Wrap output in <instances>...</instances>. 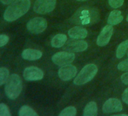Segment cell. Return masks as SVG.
I'll return each mask as SVG.
<instances>
[{"label":"cell","mask_w":128,"mask_h":116,"mask_svg":"<svg viewBox=\"0 0 128 116\" xmlns=\"http://www.w3.org/2000/svg\"><path fill=\"white\" fill-rule=\"evenodd\" d=\"M75 54L70 51H60L52 56L51 60L54 64L63 66L72 64L75 60Z\"/></svg>","instance_id":"cell-4"},{"label":"cell","mask_w":128,"mask_h":116,"mask_svg":"<svg viewBox=\"0 0 128 116\" xmlns=\"http://www.w3.org/2000/svg\"><path fill=\"white\" fill-rule=\"evenodd\" d=\"M88 48V43L83 40L70 39L63 45V49L70 52H82Z\"/></svg>","instance_id":"cell-7"},{"label":"cell","mask_w":128,"mask_h":116,"mask_svg":"<svg viewBox=\"0 0 128 116\" xmlns=\"http://www.w3.org/2000/svg\"><path fill=\"white\" fill-rule=\"evenodd\" d=\"M121 98H122V100L124 101V102H125L126 104H128V88L124 90Z\"/></svg>","instance_id":"cell-25"},{"label":"cell","mask_w":128,"mask_h":116,"mask_svg":"<svg viewBox=\"0 0 128 116\" xmlns=\"http://www.w3.org/2000/svg\"><path fill=\"white\" fill-rule=\"evenodd\" d=\"M23 89L21 78L18 74H12L6 82L5 91L6 96L10 100L17 99Z\"/></svg>","instance_id":"cell-2"},{"label":"cell","mask_w":128,"mask_h":116,"mask_svg":"<svg viewBox=\"0 0 128 116\" xmlns=\"http://www.w3.org/2000/svg\"><path fill=\"white\" fill-rule=\"evenodd\" d=\"M120 80L121 82L124 84H128V71L125 73H124L121 77H120Z\"/></svg>","instance_id":"cell-26"},{"label":"cell","mask_w":128,"mask_h":116,"mask_svg":"<svg viewBox=\"0 0 128 116\" xmlns=\"http://www.w3.org/2000/svg\"><path fill=\"white\" fill-rule=\"evenodd\" d=\"M122 109L123 106L120 100L115 98H110L109 100H106L102 106V112L105 114L120 112Z\"/></svg>","instance_id":"cell-9"},{"label":"cell","mask_w":128,"mask_h":116,"mask_svg":"<svg viewBox=\"0 0 128 116\" xmlns=\"http://www.w3.org/2000/svg\"><path fill=\"white\" fill-rule=\"evenodd\" d=\"M8 41H9V37L6 34L0 35V48L7 44Z\"/></svg>","instance_id":"cell-24"},{"label":"cell","mask_w":128,"mask_h":116,"mask_svg":"<svg viewBox=\"0 0 128 116\" xmlns=\"http://www.w3.org/2000/svg\"><path fill=\"white\" fill-rule=\"evenodd\" d=\"M128 49V40L122 42L118 47L116 50V56L118 59H120L121 57L124 56V54L126 53Z\"/></svg>","instance_id":"cell-17"},{"label":"cell","mask_w":128,"mask_h":116,"mask_svg":"<svg viewBox=\"0 0 128 116\" xmlns=\"http://www.w3.org/2000/svg\"><path fill=\"white\" fill-rule=\"evenodd\" d=\"M126 54H127V56H128V49H127V51H126Z\"/></svg>","instance_id":"cell-30"},{"label":"cell","mask_w":128,"mask_h":116,"mask_svg":"<svg viewBox=\"0 0 128 116\" xmlns=\"http://www.w3.org/2000/svg\"><path fill=\"white\" fill-rule=\"evenodd\" d=\"M97 71L98 68L95 64H90L86 65L74 79V84L76 85H82L89 82L94 78Z\"/></svg>","instance_id":"cell-3"},{"label":"cell","mask_w":128,"mask_h":116,"mask_svg":"<svg viewBox=\"0 0 128 116\" xmlns=\"http://www.w3.org/2000/svg\"><path fill=\"white\" fill-rule=\"evenodd\" d=\"M97 105L95 102H88L84 108V116H96L97 114Z\"/></svg>","instance_id":"cell-16"},{"label":"cell","mask_w":128,"mask_h":116,"mask_svg":"<svg viewBox=\"0 0 128 116\" xmlns=\"http://www.w3.org/2000/svg\"><path fill=\"white\" fill-rule=\"evenodd\" d=\"M22 57L26 60H38L42 56V52L39 50L28 48L25 49L21 54Z\"/></svg>","instance_id":"cell-12"},{"label":"cell","mask_w":128,"mask_h":116,"mask_svg":"<svg viewBox=\"0 0 128 116\" xmlns=\"http://www.w3.org/2000/svg\"><path fill=\"white\" fill-rule=\"evenodd\" d=\"M48 24L43 18H34L31 19L26 24L27 30L33 34H39L44 32L47 28Z\"/></svg>","instance_id":"cell-6"},{"label":"cell","mask_w":128,"mask_h":116,"mask_svg":"<svg viewBox=\"0 0 128 116\" xmlns=\"http://www.w3.org/2000/svg\"><path fill=\"white\" fill-rule=\"evenodd\" d=\"M70 37L74 39L84 38L88 36V31L85 28L82 26H74L68 32Z\"/></svg>","instance_id":"cell-13"},{"label":"cell","mask_w":128,"mask_h":116,"mask_svg":"<svg viewBox=\"0 0 128 116\" xmlns=\"http://www.w3.org/2000/svg\"><path fill=\"white\" fill-rule=\"evenodd\" d=\"M14 1H15V0H0V2L4 5H10Z\"/></svg>","instance_id":"cell-27"},{"label":"cell","mask_w":128,"mask_h":116,"mask_svg":"<svg viewBox=\"0 0 128 116\" xmlns=\"http://www.w3.org/2000/svg\"><path fill=\"white\" fill-rule=\"evenodd\" d=\"M56 0H36L33 10L41 14H46L53 12L56 6Z\"/></svg>","instance_id":"cell-5"},{"label":"cell","mask_w":128,"mask_h":116,"mask_svg":"<svg viewBox=\"0 0 128 116\" xmlns=\"http://www.w3.org/2000/svg\"><path fill=\"white\" fill-rule=\"evenodd\" d=\"M30 6V0H15L6 8L4 13V19L8 22L18 20L29 11Z\"/></svg>","instance_id":"cell-1"},{"label":"cell","mask_w":128,"mask_h":116,"mask_svg":"<svg viewBox=\"0 0 128 116\" xmlns=\"http://www.w3.org/2000/svg\"><path fill=\"white\" fill-rule=\"evenodd\" d=\"M77 74V68L73 65H66L62 66L58 72L59 77L62 81H70Z\"/></svg>","instance_id":"cell-10"},{"label":"cell","mask_w":128,"mask_h":116,"mask_svg":"<svg viewBox=\"0 0 128 116\" xmlns=\"http://www.w3.org/2000/svg\"><path fill=\"white\" fill-rule=\"evenodd\" d=\"M123 3H124V0H108L109 6L115 9L122 6Z\"/></svg>","instance_id":"cell-22"},{"label":"cell","mask_w":128,"mask_h":116,"mask_svg":"<svg viewBox=\"0 0 128 116\" xmlns=\"http://www.w3.org/2000/svg\"><path fill=\"white\" fill-rule=\"evenodd\" d=\"M77 1H87V0H77Z\"/></svg>","instance_id":"cell-28"},{"label":"cell","mask_w":128,"mask_h":116,"mask_svg":"<svg viewBox=\"0 0 128 116\" xmlns=\"http://www.w3.org/2000/svg\"><path fill=\"white\" fill-rule=\"evenodd\" d=\"M113 31H114V29L112 27V25L108 24V26H106L102 30L99 36L97 37V39H96L97 45L101 46V47L106 45L111 39Z\"/></svg>","instance_id":"cell-11"},{"label":"cell","mask_w":128,"mask_h":116,"mask_svg":"<svg viewBox=\"0 0 128 116\" xmlns=\"http://www.w3.org/2000/svg\"><path fill=\"white\" fill-rule=\"evenodd\" d=\"M20 116H38L37 112L29 106H23L18 112Z\"/></svg>","instance_id":"cell-18"},{"label":"cell","mask_w":128,"mask_h":116,"mask_svg":"<svg viewBox=\"0 0 128 116\" xmlns=\"http://www.w3.org/2000/svg\"><path fill=\"white\" fill-rule=\"evenodd\" d=\"M118 69L120 71H128V58L118 64Z\"/></svg>","instance_id":"cell-23"},{"label":"cell","mask_w":128,"mask_h":116,"mask_svg":"<svg viewBox=\"0 0 128 116\" xmlns=\"http://www.w3.org/2000/svg\"><path fill=\"white\" fill-rule=\"evenodd\" d=\"M123 20V16L121 15V12L119 10H114L111 12L108 18V24L110 25H117Z\"/></svg>","instance_id":"cell-14"},{"label":"cell","mask_w":128,"mask_h":116,"mask_svg":"<svg viewBox=\"0 0 128 116\" xmlns=\"http://www.w3.org/2000/svg\"><path fill=\"white\" fill-rule=\"evenodd\" d=\"M67 41V37L64 34H57L51 40V45L54 48H61Z\"/></svg>","instance_id":"cell-15"},{"label":"cell","mask_w":128,"mask_h":116,"mask_svg":"<svg viewBox=\"0 0 128 116\" xmlns=\"http://www.w3.org/2000/svg\"><path fill=\"white\" fill-rule=\"evenodd\" d=\"M12 113L10 112L9 108L6 104H0V116H11Z\"/></svg>","instance_id":"cell-21"},{"label":"cell","mask_w":128,"mask_h":116,"mask_svg":"<svg viewBox=\"0 0 128 116\" xmlns=\"http://www.w3.org/2000/svg\"><path fill=\"white\" fill-rule=\"evenodd\" d=\"M126 21H128V14H127V16H126Z\"/></svg>","instance_id":"cell-29"},{"label":"cell","mask_w":128,"mask_h":116,"mask_svg":"<svg viewBox=\"0 0 128 116\" xmlns=\"http://www.w3.org/2000/svg\"><path fill=\"white\" fill-rule=\"evenodd\" d=\"M24 78L26 81H39L43 78V71L36 66H29L24 71Z\"/></svg>","instance_id":"cell-8"},{"label":"cell","mask_w":128,"mask_h":116,"mask_svg":"<svg viewBox=\"0 0 128 116\" xmlns=\"http://www.w3.org/2000/svg\"><path fill=\"white\" fill-rule=\"evenodd\" d=\"M76 113L77 111L74 106H68L59 114V116H75Z\"/></svg>","instance_id":"cell-20"},{"label":"cell","mask_w":128,"mask_h":116,"mask_svg":"<svg viewBox=\"0 0 128 116\" xmlns=\"http://www.w3.org/2000/svg\"><path fill=\"white\" fill-rule=\"evenodd\" d=\"M10 77L9 70L6 67L0 68V86L6 84L7 81Z\"/></svg>","instance_id":"cell-19"}]
</instances>
